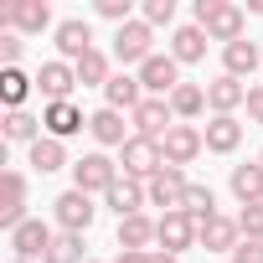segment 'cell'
<instances>
[{"label":"cell","instance_id":"11","mask_svg":"<svg viewBox=\"0 0 263 263\" xmlns=\"http://www.w3.org/2000/svg\"><path fill=\"white\" fill-rule=\"evenodd\" d=\"M196 232H201V222H196L191 212H165L160 227H155V242H160V253L181 258L186 248H196Z\"/></svg>","mask_w":263,"mask_h":263},{"label":"cell","instance_id":"22","mask_svg":"<svg viewBox=\"0 0 263 263\" xmlns=\"http://www.w3.org/2000/svg\"><path fill=\"white\" fill-rule=\"evenodd\" d=\"M0 135H6V145H36L47 129H42V114H31V108H6V119H0Z\"/></svg>","mask_w":263,"mask_h":263},{"label":"cell","instance_id":"6","mask_svg":"<svg viewBox=\"0 0 263 263\" xmlns=\"http://www.w3.org/2000/svg\"><path fill=\"white\" fill-rule=\"evenodd\" d=\"M119 171H124L129 181H145V186H150V181L165 171V150H160V140H140V135H135V140L119 150Z\"/></svg>","mask_w":263,"mask_h":263},{"label":"cell","instance_id":"32","mask_svg":"<svg viewBox=\"0 0 263 263\" xmlns=\"http://www.w3.org/2000/svg\"><path fill=\"white\" fill-rule=\"evenodd\" d=\"M42 263H88V237L83 232H57Z\"/></svg>","mask_w":263,"mask_h":263},{"label":"cell","instance_id":"13","mask_svg":"<svg viewBox=\"0 0 263 263\" xmlns=\"http://www.w3.org/2000/svg\"><path fill=\"white\" fill-rule=\"evenodd\" d=\"M72 88H78V67H72V62L47 57V62L36 67V93H42V103H62V98H72Z\"/></svg>","mask_w":263,"mask_h":263},{"label":"cell","instance_id":"3","mask_svg":"<svg viewBox=\"0 0 263 263\" xmlns=\"http://www.w3.org/2000/svg\"><path fill=\"white\" fill-rule=\"evenodd\" d=\"M150 57H155V26H150V21H140V16H135L129 26H119V31H114V62H119L124 72H129V67L140 72Z\"/></svg>","mask_w":263,"mask_h":263},{"label":"cell","instance_id":"38","mask_svg":"<svg viewBox=\"0 0 263 263\" xmlns=\"http://www.w3.org/2000/svg\"><path fill=\"white\" fill-rule=\"evenodd\" d=\"M227 263H263V242H248V237H242V242L232 248V258H227Z\"/></svg>","mask_w":263,"mask_h":263},{"label":"cell","instance_id":"30","mask_svg":"<svg viewBox=\"0 0 263 263\" xmlns=\"http://www.w3.org/2000/svg\"><path fill=\"white\" fill-rule=\"evenodd\" d=\"M31 88H36V72H21V67H0V103H6V108H26Z\"/></svg>","mask_w":263,"mask_h":263},{"label":"cell","instance_id":"31","mask_svg":"<svg viewBox=\"0 0 263 263\" xmlns=\"http://www.w3.org/2000/svg\"><path fill=\"white\" fill-rule=\"evenodd\" d=\"M108 78H114V52H88L83 62H78V83L83 88H108Z\"/></svg>","mask_w":263,"mask_h":263},{"label":"cell","instance_id":"43","mask_svg":"<svg viewBox=\"0 0 263 263\" xmlns=\"http://www.w3.org/2000/svg\"><path fill=\"white\" fill-rule=\"evenodd\" d=\"M88 263H103V258H88Z\"/></svg>","mask_w":263,"mask_h":263},{"label":"cell","instance_id":"1","mask_svg":"<svg viewBox=\"0 0 263 263\" xmlns=\"http://www.w3.org/2000/svg\"><path fill=\"white\" fill-rule=\"evenodd\" d=\"M191 16H196V26H201L212 42H222V47H232V42L248 36V11L232 6V0H196Z\"/></svg>","mask_w":263,"mask_h":263},{"label":"cell","instance_id":"10","mask_svg":"<svg viewBox=\"0 0 263 263\" xmlns=\"http://www.w3.org/2000/svg\"><path fill=\"white\" fill-rule=\"evenodd\" d=\"M11 237V258H26V263H42L47 258V248H52V237H57V227L52 222H42V217H26L16 232H6Z\"/></svg>","mask_w":263,"mask_h":263},{"label":"cell","instance_id":"42","mask_svg":"<svg viewBox=\"0 0 263 263\" xmlns=\"http://www.w3.org/2000/svg\"><path fill=\"white\" fill-rule=\"evenodd\" d=\"M253 160H258V165H263V150H258V155H253Z\"/></svg>","mask_w":263,"mask_h":263},{"label":"cell","instance_id":"14","mask_svg":"<svg viewBox=\"0 0 263 263\" xmlns=\"http://www.w3.org/2000/svg\"><path fill=\"white\" fill-rule=\"evenodd\" d=\"M160 150H165V165H196L201 160V150H206V140H201V124H176L171 135L160 140Z\"/></svg>","mask_w":263,"mask_h":263},{"label":"cell","instance_id":"15","mask_svg":"<svg viewBox=\"0 0 263 263\" xmlns=\"http://www.w3.org/2000/svg\"><path fill=\"white\" fill-rule=\"evenodd\" d=\"M129 124H135L140 140H165L176 129V114H171V98H145L135 114H129Z\"/></svg>","mask_w":263,"mask_h":263},{"label":"cell","instance_id":"7","mask_svg":"<svg viewBox=\"0 0 263 263\" xmlns=\"http://www.w3.org/2000/svg\"><path fill=\"white\" fill-rule=\"evenodd\" d=\"M88 135H93L98 150H124L135 140V124H129V114H119V108H93L88 114Z\"/></svg>","mask_w":263,"mask_h":263},{"label":"cell","instance_id":"36","mask_svg":"<svg viewBox=\"0 0 263 263\" xmlns=\"http://www.w3.org/2000/svg\"><path fill=\"white\" fill-rule=\"evenodd\" d=\"M237 227H242V237H248V242H263V201L242 206V212H237Z\"/></svg>","mask_w":263,"mask_h":263},{"label":"cell","instance_id":"17","mask_svg":"<svg viewBox=\"0 0 263 263\" xmlns=\"http://www.w3.org/2000/svg\"><path fill=\"white\" fill-rule=\"evenodd\" d=\"M186 186H191V176L181 171V165H165L145 191H150V206H160V217L165 212H181V201H186Z\"/></svg>","mask_w":263,"mask_h":263},{"label":"cell","instance_id":"19","mask_svg":"<svg viewBox=\"0 0 263 263\" xmlns=\"http://www.w3.org/2000/svg\"><path fill=\"white\" fill-rule=\"evenodd\" d=\"M237 242H242V227H237V217H227V212L206 217L201 232H196V248H206V253H227V258H232Z\"/></svg>","mask_w":263,"mask_h":263},{"label":"cell","instance_id":"9","mask_svg":"<svg viewBox=\"0 0 263 263\" xmlns=\"http://www.w3.org/2000/svg\"><path fill=\"white\" fill-rule=\"evenodd\" d=\"M135 78H140L145 98H171V93H176V88L186 83V78H181V62H176L171 52H155V57H150V62H145V67H140Z\"/></svg>","mask_w":263,"mask_h":263},{"label":"cell","instance_id":"2","mask_svg":"<svg viewBox=\"0 0 263 263\" xmlns=\"http://www.w3.org/2000/svg\"><path fill=\"white\" fill-rule=\"evenodd\" d=\"M119 181H124V171H119V160L108 150H88L83 160H72V186L88 191V196H108Z\"/></svg>","mask_w":263,"mask_h":263},{"label":"cell","instance_id":"23","mask_svg":"<svg viewBox=\"0 0 263 263\" xmlns=\"http://www.w3.org/2000/svg\"><path fill=\"white\" fill-rule=\"evenodd\" d=\"M222 72H227V78H237V83H242V78H253V72H263V47H258V42H248V36H242V42H232V47H222Z\"/></svg>","mask_w":263,"mask_h":263},{"label":"cell","instance_id":"40","mask_svg":"<svg viewBox=\"0 0 263 263\" xmlns=\"http://www.w3.org/2000/svg\"><path fill=\"white\" fill-rule=\"evenodd\" d=\"M114 263H150V253H119Z\"/></svg>","mask_w":263,"mask_h":263},{"label":"cell","instance_id":"25","mask_svg":"<svg viewBox=\"0 0 263 263\" xmlns=\"http://www.w3.org/2000/svg\"><path fill=\"white\" fill-rule=\"evenodd\" d=\"M248 103V83H237V78H227V72H217L212 83H206V108L212 114H237Z\"/></svg>","mask_w":263,"mask_h":263},{"label":"cell","instance_id":"41","mask_svg":"<svg viewBox=\"0 0 263 263\" xmlns=\"http://www.w3.org/2000/svg\"><path fill=\"white\" fill-rule=\"evenodd\" d=\"M150 263H181V258H171V253H150Z\"/></svg>","mask_w":263,"mask_h":263},{"label":"cell","instance_id":"33","mask_svg":"<svg viewBox=\"0 0 263 263\" xmlns=\"http://www.w3.org/2000/svg\"><path fill=\"white\" fill-rule=\"evenodd\" d=\"M181 212H191L196 222L217 217V191H212L206 181H191V186H186V201H181Z\"/></svg>","mask_w":263,"mask_h":263},{"label":"cell","instance_id":"12","mask_svg":"<svg viewBox=\"0 0 263 263\" xmlns=\"http://www.w3.org/2000/svg\"><path fill=\"white\" fill-rule=\"evenodd\" d=\"M0 191H6V201H0V227H6V232H16L31 212V186H26V171H6V176H0Z\"/></svg>","mask_w":263,"mask_h":263},{"label":"cell","instance_id":"16","mask_svg":"<svg viewBox=\"0 0 263 263\" xmlns=\"http://www.w3.org/2000/svg\"><path fill=\"white\" fill-rule=\"evenodd\" d=\"M42 129H47V135L52 140H72V135H83V129H88V114L72 103V98H62V103H42Z\"/></svg>","mask_w":263,"mask_h":263},{"label":"cell","instance_id":"39","mask_svg":"<svg viewBox=\"0 0 263 263\" xmlns=\"http://www.w3.org/2000/svg\"><path fill=\"white\" fill-rule=\"evenodd\" d=\"M242 108H248V119L263 129V83H253V88H248V103H242Z\"/></svg>","mask_w":263,"mask_h":263},{"label":"cell","instance_id":"18","mask_svg":"<svg viewBox=\"0 0 263 263\" xmlns=\"http://www.w3.org/2000/svg\"><path fill=\"white\" fill-rule=\"evenodd\" d=\"M201 140H206V155H237L242 145V119L237 114H212L201 124Z\"/></svg>","mask_w":263,"mask_h":263},{"label":"cell","instance_id":"28","mask_svg":"<svg viewBox=\"0 0 263 263\" xmlns=\"http://www.w3.org/2000/svg\"><path fill=\"white\" fill-rule=\"evenodd\" d=\"M227 186H232L237 206H253V201H263V165H258V160H242V165H232Z\"/></svg>","mask_w":263,"mask_h":263},{"label":"cell","instance_id":"5","mask_svg":"<svg viewBox=\"0 0 263 263\" xmlns=\"http://www.w3.org/2000/svg\"><path fill=\"white\" fill-rule=\"evenodd\" d=\"M93 217H98V206H93V196H88V191L67 186L62 196H52V227H57V232H83V237H88Z\"/></svg>","mask_w":263,"mask_h":263},{"label":"cell","instance_id":"24","mask_svg":"<svg viewBox=\"0 0 263 263\" xmlns=\"http://www.w3.org/2000/svg\"><path fill=\"white\" fill-rule=\"evenodd\" d=\"M103 206H108L119 222H124V217H140V212L150 206V191H145V181H129V176H124V181L103 196Z\"/></svg>","mask_w":263,"mask_h":263},{"label":"cell","instance_id":"44","mask_svg":"<svg viewBox=\"0 0 263 263\" xmlns=\"http://www.w3.org/2000/svg\"><path fill=\"white\" fill-rule=\"evenodd\" d=\"M11 263H26V258H11Z\"/></svg>","mask_w":263,"mask_h":263},{"label":"cell","instance_id":"34","mask_svg":"<svg viewBox=\"0 0 263 263\" xmlns=\"http://www.w3.org/2000/svg\"><path fill=\"white\" fill-rule=\"evenodd\" d=\"M140 21H150L155 31H160V26L176 31V0H145V6H140Z\"/></svg>","mask_w":263,"mask_h":263},{"label":"cell","instance_id":"35","mask_svg":"<svg viewBox=\"0 0 263 263\" xmlns=\"http://www.w3.org/2000/svg\"><path fill=\"white\" fill-rule=\"evenodd\" d=\"M93 16L114 21V31H119V26H129V21H135V0H93Z\"/></svg>","mask_w":263,"mask_h":263},{"label":"cell","instance_id":"27","mask_svg":"<svg viewBox=\"0 0 263 263\" xmlns=\"http://www.w3.org/2000/svg\"><path fill=\"white\" fill-rule=\"evenodd\" d=\"M140 103H145V88H140V78H135V72H114V78H108V88H103V108L135 114Z\"/></svg>","mask_w":263,"mask_h":263},{"label":"cell","instance_id":"20","mask_svg":"<svg viewBox=\"0 0 263 263\" xmlns=\"http://www.w3.org/2000/svg\"><path fill=\"white\" fill-rule=\"evenodd\" d=\"M155 227H160V217H150V212H140V217H124V222L114 227V242H119V253H150V248H155Z\"/></svg>","mask_w":263,"mask_h":263},{"label":"cell","instance_id":"26","mask_svg":"<svg viewBox=\"0 0 263 263\" xmlns=\"http://www.w3.org/2000/svg\"><path fill=\"white\" fill-rule=\"evenodd\" d=\"M26 165H31L36 176H57V171H72V160H67V145H62V140H52V135H42V140L26 150Z\"/></svg>","mask_w":263,"mask_h":263},{"label":"cell","instance_id":"8","mask_svg":"<svg viewBox=\"0 0 263 263\" xmlns=\"http://www.w3.org/2000/svg\"><path fill=\"white\" fill-rule=\"evenodd\" d=\"M52 47H57V57L62 62H83L88 52H98V42H93V26L83 21V16H67V21H57V31H52Z\"/></svg>","mask_w":263,"mask_h":263},{"label":"cell","instance_id":"21","mask_svg":"<svg viewBox=\"0 0 263 263\" xmlns=\"http://www.w3.org/2000/svg\"><path fill=\"white\" fill-rule=\"evenodd\" d=\"M206 47H212V36L191 21V26H176V31H171V47H165V52H171L181 67H196V62H206Z\"/></svg>","mask_w":263,"mask_h":263},{"label":"cell","instance_id":"37","mask_svg":"<svg viewBox=\"0 0 263 263\" xmlns=\"http://www.w3.org/2000/svg\"><path fill=\"white\" fill-rule=\"evenodd\" d=\"M21 57H26V36L0 31V67H21Z\"/></svg>","mask_w":263,"mask_h":263},{"label":"cell","instance_id":"29","mask_svg":"<svg viewBox=\"0 0 263 263\" xmlns=\"http://www.w3.org/2000/svg\"><path fill=\"white\" fill-rule=\"evenodd\" d=\"M171 114H176V124H196L206 114V83H181L171 93Z\"/></svg>","mask_w":263,"mask_h":263},{"label":"cell","instance_id":"4","mask_svg":"<svg viewBox=\"0 0 263 263\" xmlns=\"http://www.w3.org/2000/svg\"><path fill=\"white\" fill-rule=\"evenodd\" d=\"M0 26L16 36H42V31H57V16L47 0H11V6H0Z\"/></svg>","mask_w":263,"mask_h":263}]
</instances>
